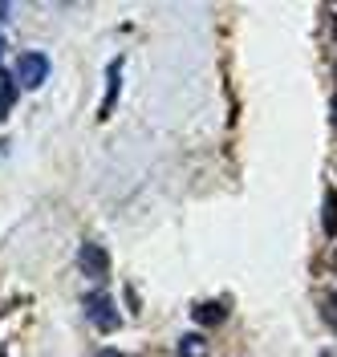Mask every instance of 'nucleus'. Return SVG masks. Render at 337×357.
<instances>
[{
	"mask_svg": "<svg viewBox=\"0 0 337 357\" xmlns=\"http://www.w3.org/2000/svg\"><path fill=\"white\" fill-rule=\"evenodd\" d=\"M82 309H86V317L93 321V329H102V333H114V329L122 325V317H118V305L110 301V292H106V289L86 292Z\"/></svg>",
	"mask_w": 337,
	"mask_h": 357,
	"instance_id": "nucleus-1",
	"label": "nucleus"
},
{
	"mask_svg": "<svg viewBox=\"0 0 337 357\" xmlns=\"http://www.w3.org/2000/svg\"><path fill=\"white\" fill-rule=\"evenodd\" d=\"M13 66H17V82H21V86H29V89L45 86V77H49V57L45 53L29 49V53H21Z\"/></svg>",
	"mask_w": 337,
	"mask_h": 357,
	"instance_id": "nucleus-2",
	"label": "nucleus"
},
{
	"mask_svg": "<svg viewBox=\"0 0 337 357\" xmlns=\"http://www.w3.org/2000/svg\"><path fill=\"white\" fill-rule=\"evenodd\" d=\"M77 268H82L90 280H102V276L110 272V256H106V248L82 244V248H77Z\"/></svg>",
	"mask_w": 337,
	"mask_h": 357,
	"instance_id": "nucleus-3",
	"label": "nucleus"
},
{
	"mask_svg": "<svg viewBox=\"0 0 337 357\" xmlns=\"http://www.w3.org/2000/svg\"><path fill=\"white\" fill-rule=\"evenodd\" d=\"M118 86H122V61H110V69H106V102H102L98 118H110L114 114V106H118Z\"/></svg>",
	"mask_w": 337,
	"mask_h": 357,
	"instance_id": "nucleus-4",
	"label": "nucleus"
},
{
	"mask_svg": "<svg viewBox=\"0 0 337 357\" xmlns=\"http://www.w3.org/2000/svg\"><path fill=\"white\" fill-rule=\"evenodd\" d=\"M13 102H17V82L8 69H0V122L13 114Z\"/></svg>",
	"mask_w": 337,
	"mask_h": 357,
	"instance_id": "nucleus-5",
	"label": "nucleus"
},
{
	"mask_svg": "<svg viewBox=\"0 0 337 357\" xmlns=\"http://www.w3.org/2000/svg\"><path fill=\"white\" fill-rule=\"evenodd\" d=\"M227 317V305L224 301H207V305H195V321L200 325H220Z\"/></svg>",
	"mask_w": 337,
	"mask_h": 357,
	"instance_id": "nucleus-6",
	"label": "nucleus"
},
{
	"mask_svg": "<svg viewBox=\"0 0 337 357\" xmlns=\"http://www.w3.org/2000/svg\"><path fill=\"white\" fill-rule=\"evenodd\" d=\"M321 227L329 236H337V195L334 191H325V203H321Z\"/></svg>",
	"mask_w": 337,
	"mask_h": 357,
	"instance_id": "nucleus-7",
	"label": "nucleus"
},
{
	"mask_svg": "<svg viewBox=\"0 0 337 357\" xmlns=\"http://www.w3.org/2000/svg\"><path fill=\"white\" fill-rule=\"evenodd\" d=\"M179 357H207V341L200 333L179 337Z\"/></svg>",
	"mask_w": 337,
	"mask_h": 357,
	"instance_id": "nucleus-8",
	"label": "nucleus"
},
{
	"mask_svg": "<svg viewBox=\"0 0 337 357\" xmlns=\"http://www.w3.org/2000/svg\"><path fill=\"white\" fill-rule=\"evenodd\" d=\"M321 317H325V325L337 333V296H321Z\"/></svg>",
	"mask_w": 337,
	"mask_h": 357,
	"instance_id": "nucleus-9",
	"label": "nucleus"
},
{
	"mask_svg": "<svg viewBox=\"0 0 337 357\" xmlns=\"http://www.w3.org/2000/svg\"><path fill=\"white\" fill-rule=\"evenodd\" d=\"M98 357H126V354H118V349H102Z\"/></svg>",
	"mask_w": 337,
	"mask_h": 357,
	"instance_id": "nucleus-10",
	"label": "nucleus"
},
{
	"mask_svg": "<svg viewBox=\"0 0 337 357\" xmlns=\"http://www.w3.org/2000/svg\"><path fill=\"white\" fill-rule=\"evenodd\" d=\"M334 126H337V98H334Z\"/></svg>",
	"mask_w": 337,
	"mask_h": 357,
	"instance_id": "nucleus-11",
	"label": "nucleus"
},
{
	"mask_svg": "<svg viewBox=\"0 0 337 357\" xmlns=\"http://www.w3.org/2000/svg\"><path fill=\"white\" fill-rule=\"evenodd\" d=\"M0 53H4V33H0Z\"/></svg>",
	"mask_w": 337,
	"mask_h": 357,
	"instance_id": "nucleus-12",
	"label": "nucleus"
},
{
	"mask_svg": "<svg viewBox=\"0 0 337 357\" xmlns=\"http://www.w3.org/2000/svg\"><path fill=\"white\" fill-rule=\"evenodd\" d=\"M334 268H337V252H334Z\"/></svg>",
	"mask_w": 337,
	"mask_h": 357,
	"instance_id": "nucleus-13",
	"label": "nucleus"
}]
</instances>
